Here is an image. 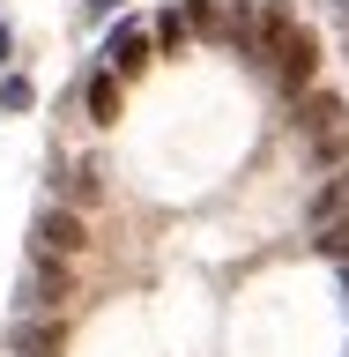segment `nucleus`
Returning a JSON list of instances; mask_svg holds the SVG:
<instances>
[{"label": "nucleus", "mask_w": 349, "mask_h": 357, "mask_svg": "<svg viewBox=\"0 0 349 357\" xmlns=\"http://www.w3.org/2000/svg\"><path fill=\"white\" fill-rule=\"evenodd\" d=\"M67 298H75V275H67V261H52V253H30V268H22V283H15V312H45V320H60Z\"/></svg>", "instance_id": "obj_1"}, {"label": "nucleus", "mask_w": 349, "mask_h": 357, "mask_svg": "<svg viewBox=\"0 0 349 357\" xmlns=\"http://www.w3.org/2000/svg\"><path fill=\"white\" fill-rule=\"evenodd\" d=\"M267 52H275V75H283V89H290V97H297V89L320 75V38H312V30H297V22H290V30L267 45Z\"/></svg>", "instance_id": "obj_2"}, {"label": "nucleus", "mask_w": 349, "mask_h": 357, "mask_svg": "<svg viewBox=\"0 0 349 357\" xmlns=\"http://www.w3.org/2000/svg\"><path fill=\"white\" fill-rule=\"evenodd\" d=\"M82 245H89V231H82V216H75V208H45V216L30 223V253L67 261V253H82Z\"/></svg>", "instance_id": "obj_3"}, {"label": "nucleus", "mask_w": 349, "mask_h": 357, "mask_svg": "<svg viewBox=\"0 0 349 357\" xmlns=\"http://www.w3.org/2000/svg\"><path fill=\"white\" fill-rule=\"evenodd\" d=\"M104 67L119 75V82L141 75V67H149V30H134V22H127V30H111V38H104Z\"/></svg>", "instance_id": "obj_4"}, {"label": "nucleus", "mask_w": 349, "mask_h": 357, "mask_svg": "<svg viewBox=\"0 0 349 357\" xmlns=\"http://www.w3.org/2000/svg\"><path fill=\"white\" fill-rule=\"evenodd\" d=\"M8 350H22V357H52V350H60V320H38V312H22L15 328H8Z\"/></svg>", "instance_id": "obj_5"}, {"label": "nucleus", "mask_w": 349, "mask_h": 357, "mask_svg": "<svg viewBox=\"0 0 349 357\" xmlns=\"http://www.w3.org/2000/svg\"><path fill=\"white\" fill-rule=\"evenodd\" d=\"M342 119H349V112H342V97H305V112H297V127H305L312 142H320V134H334Z\"/></svg>", "instance_id": "obj_6"}, {"label": "nucleus", "mask_w": 349, "mask_h": 357, "mask_svg": "<svg viewBox=\"0 0 349 357\" xmlns=\"http://www.w3.org/2000/svg\"><path fill=\"white\" fill-rule=\"evenodd\" d=\"M342 208H349V164L327 178V186H320V194H312V231H320V223H334Z\"/></svg>", "instance_id": "obj_7"}, {"label": "nucleus", "mask_w": 349, "mask_h": 357, "mask_svg": "<svg viewBox=\"0 0 349 357\" xmlns=\"http://www.w3.org/2000/svg\"><path fill=\"white\" fill-rule=\"evenodd\" d=\"M89 119H97V127H111V119H119V75H89Z\"/></svg>", "instance_id": "obj_8"}, {"label": "nucleus", "mask_w": 349, "mask_h": 357, "mask_svg": "<svg viewBox=\"0 0 349 357\" xmlns=\"http://www.w3.org/2000/svg\"><path fill=\"white\" fill-rule=\"evenodd\" d=\"M320 253H334V261H349V208L334 223H320Z\"/></svg>", "instance_id": "obj_9"}, {"label": "nucleus", "mask_w": 349, "mask_h": 357, "mask_svg": "<svg viewBox=\"0 0 349 357\" xmlns=\"http://www.w3.org/2000/svg\"><path fill=\"white\" fill-rule=\"evenodd\" d=\"M178 15H186V30H223V15H216V0H186V8H178Z\"/></svg>", "instance_id": "obj_10"}, {"label": "nucleus", "mask_w": 349, "mask_h": 357, "mask_svg": "<svg viewBox=\"0 0 349 357\" xmlns=\"http://www.w3.org/2000/svg\"><path fill=\"white\" fill-rule=\"evenodd\" d=\"M186 38H194V30H186V15H178V8H171V15H164V22H156V45H164V52H178V45H186Z\"/></svg>", "instance_id": "obj_11"}, {"label": "nucleus", "mask_w": 349, "mask_h": 357, "mask_svg": "<svg viewBox=\"0 0 349 357\" xmlns=\"http://www.w3.org/2000/svg\"><path fill=\"white\" fill-rule=\"evenodd\" d=\"M312 156H320V164H334V156H349V127H334V134H320V142H312Z\"/></svg>", "instance_id": "obj_12"}, {"label": "nucleus", "mask_w": 349, "mask_h": 357, "mask_svg": "<svg viewBox=\"0 0 349 357\" xmlns=\"http://www.w3.org/2000/svg\"><path fill=\"white\" fill-rule=\"evenodd\" d=\"M0 105H8V112H30V82H22V75H8V82H0Z\"/></svg>", "instance_id": "obj_13"}, {"label": "nucleus", "mask_w": 349, "mask_h": 357, "mask_svg": "<svg viewBox=\"0 0 349 357\" xmlns=\"http://www.w3.org/2000/svg\"><path fill=\"white\" fill-rule=\"evenodd\" d=\"M111 8H119V0H89V22H104V15H111Z\"/></svg>", "instance_id": "obj_14"}, {"label": "nucleus", "mask_w": 349, "mask_h": 357, "mask_svg": "<svg viewBox=\"0 0 349 357\" xmlns=\"http://www.w3.org/2000/svg\"><path fill=\"white\" fill-rule=\"evenodd\" d=\"M327 8H334V15H342V22H349V0H327Z\"/></svg>", "instance_id": "obj_15"}]
</instances>
